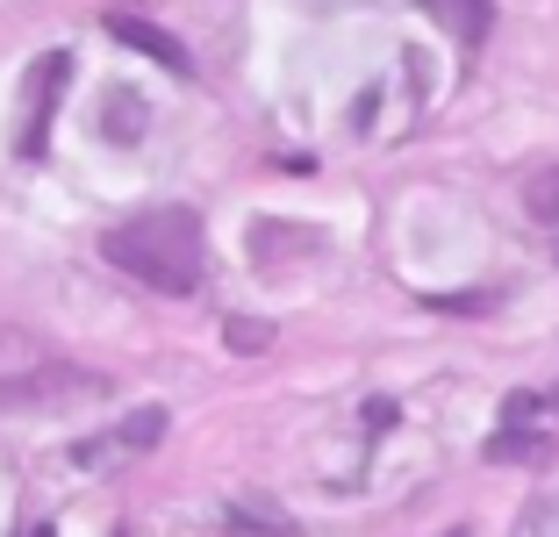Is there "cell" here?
<instances>
[{
  "label": "cell",
  "mask_w": 559,
  "mask_h": 537,
  "mask_svg": "<svg viewBox=\"0 0 559 537\" xmlns=\"http://www.w3.org/2000/svg\"><path fill=\"white\" fill-rule=\"evenodd\" d=\"M452 537H466V530H452Z\"/></svg>",
  "instance_id": "obj_12"
},
{
  "label": "cell",
  "mask_w": 559,
  "mask_h": 537,
  "mask_svg": "<svg viewBox=\"0 0 559 537\" xmlns=\"http://www.w3.org/2000/svg\"><path fill=\"white\" fill-rule=\"evenodd\" d=\"M545 408H559V387H552V394H545Z\"/></svg>",
  "instance_id": "obj_11"
},
{
  "label": "cell",
  "mask_w": 559,
  "mask_h": 537,
  "mask_svg": "<svg viewBox=\"0 0 559 537\" xmlns=\"http://www.w3.org/2000/svg\"><path fill=\"white\" fill-rule=\"evenodd\" d=\"M100 130L116 136V144H136V136H144V94H136V86H108Z\"/></svg>",
  "instance_id": "obj_6"
},
{
  "label": "cell",
  "mask_w": 559,
  "mask_h": 537,
  "mask_svg": "<svg viewBox=\"0 0 559 537\" xmlns=\"http://www.w3.org/2000/svg\"><path fill=\"white\" fill-rule=\"evenodd\" d=\"M66 80H72V58H66V50H50V58H36V65H29V108H22V136H15L22 158H44V136H50L58 86H66Z\"/></svg>",
  "instance_id": "obj_2"
},
{
  "label": "cell",
  "mask_w": 559,
  "mask_h": 537,
  "mask_svg": "<svg viewBox=\"0 0 559 537\" xmlns=\"http://www.w3.org/2000/svg\"><path fill=\"white\" fill-rule=\"evenodd\" d=\"M29 537H58V530H44V523H36V530H29Z\"/></svg>",
  "instance_id": "obj_10"
},
{
  "label": "cell",
  "mask_w": 559,
  "mask_h": 537,
  "mask_svg": "<svg viewBox=\"0 0 559 537\" xmlns=\"http://www.w3.org/2000/svg\"><path fill=\"white\" fill-rule=\"evenodd\" d=\"M108 36H116V44H130V50H144L151 65H165V72H194V58H187L180 50V36H165V29H151V22H136V15H108Z\"/></svg>",
  "instance_id": "obj_4"
},
{
  "label": "cell",
  "mask_w": 559,
  "mask_h": 537,
  "mask_svg": "<svg viewBox=\"0 0 559 537\" xmlns=\"http://www.w3.org/2000/svg\"><path fill=\"white\" fill-rule=\"evenodd\" d=\"M424 15L438 22L452 44H480L495 29V0H424Z\"/></svg>",
  "instance_id": "obj_5"
},
{
  "label": "cell",
  "mask_w": 559,
  "mask_h": 537,
  "mask_svg": "<svg viewBox=\"0 0 559 537\" xmlns=\"http://www.w3.org/2000/svg\"><path fill=\"white\" fill-rule=\"evenodd\" d=\"M158 438H165V408H136V416H122L108 438L80 444V466H122V458H144Z\"/></svg>",
  "instance_id": "obj_3"
},
{
  "label": "cell",
  "mask_w": 559,
  "mask_h": 537,
  "mask_svg": "<svg viewBox=\"0 0 559 537\" xmlns=\"http://www.w3.org/2000/svg\"><path fill=\"white\" fill-rule=\"evenodd\" d=\"M524 201H531V215H538V223H559V165H552V172H531Z\"/></svg>",
  "instance_id": "obj_8"
},
{
  "label": "cell",
  "mask_w": 559,
  "mask_h": 537,
  "mask_svg": "<svg viewBox=\"0 0 559 537\" xmlns=\"http://www.w3.org/2000/svg\"><path fill=\"white\" fill-rule=\"evenodd\" d=\"M100 259L151 294H194L209 273V229L194 208H144L130 223L100 229Z\"/></svg>",
  "instance_id": "obj_1"
},
{
  "label": "cell",
  "mask_w": 559,
  "mask_h": 537,
  "mask_svg": "<svg viewBox=\"0 0 559 537\" xmlns=\"http://www.w3.org/2000/svg\"><path fill=\"white\" fill-rule=\"evenodd\" d=\"M488 458H495V466H510V458H524V466H531V458H545V438H538V430L502 423V430L488 438Z\"/></svg>",
  "instance_id": "obj_7"
},
{
  "label": "cell",
  "mask_w": 559,
  "mask_h": 537,
  "mask_svg": "<svg viewBox=\"0 0 559 537\" xmlns=\"http://www.w3.org/2000/svg\"><path fill=\"white\" fill-rule=\"evenodd\" d=\"M230 344H237V351H259V344H265V330L251 323V315H237V323H230Z\"/></svg>",
  "instance_id": "obj_9"
}]
</instances>
